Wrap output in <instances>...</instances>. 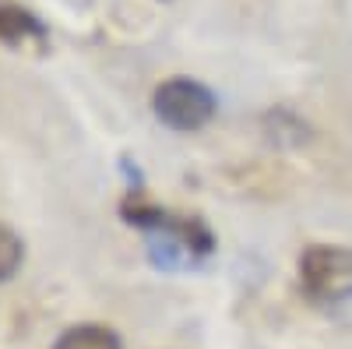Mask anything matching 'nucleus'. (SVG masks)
<instances>
[{
  "label": "nucleus",
  "mask_w": 352,
  "mask_h": 349,
  "mask_svg": "<svg viewBox=\"0 0 352 349\" xmlns=\"http://www.w3.org/2000/svg\"><path fill=\"white\" fill-rule=\"evenodd\" d=\"M116 212L127 226L144 233L148 261L162 272L194 268L215 251V233L201 215H180V212L159 209L155 201L144 198V191H127Z\"/></svg>",
  "instance_id": "1"
},
{
  "label": "nucleus",
  "mask_w": 352,
  "mask_h": 349,
  "mask_svg": "<svg viewBox=\"0 0 352 349\" xmlns=\"http://www.w3.org/2000/svg\"><path fill=\"white\" fill-rule=\"evenodd\" d=\"M215 109H219L215 92L208 89V85H201L197 78H187V74L166 78L152 92L155 120L169 131H180V134L201 131L215 116Z\"/></svg>",
  "instance_id": "2"
},
{
  "label": "nucleus",
  "mask_w": 352,
  "mask_h": 349,
  "mask_svg": "<svg viewBox=\"0 0 352 349\" xmlns=\"http://www.w3.org/2000/svg\"><path fill=\"white\" fill-rule=\"evenodd\" d=\"M300 286L320 304H349L352 300V251L338 244H310L300 254Z\"/></svg>",
  "instance_id": "3"
},
{
  "label": "nucleus",
  "mask_w": 352,
  "mask_h": 349,
  "mask_svg": "<svg viewBox=\"0 0 352 349\" xmlns=\"http://www.w3.org/2000/svg\"><path fill=\"white\" fill-rule=\"evenodd\" d=\"M0 43L8 46H50V28L46 21H39L32 11H25L21 4L0 0Z\"/></svg>",
  "instance_id": "4"
},
{
  "label": "nucleus",
  "mask_w": 352,
  "mask_h": 349,
  "mask_svg": "<svg viewBox=\"0 0 352 349\" xmlns=\"http://www.w3.org/2000/svg\"><path fill=\"white\" fill-rule=\"evenodd\" d=\"M53 349H124L120 335H116L109 325H96V321H85V325H71L56 335Z\"/></svg>",
  "instance_id": "5"
},
{
  "label": "nucleus",
  "mask_w": 352,
  "mask_h": 349,
  "mask_svg": "<svg viewBox=\"0 0 352 349\" xmlns=\"http://www.w3.org/2000/svg\"><path fill=\"white\" fill-rule=\"evenodd\" d=\"M25 261V240L11 226L0 222V282H11Z\"/></svg>",
  "instance_id": "6"
}]
</instances>
